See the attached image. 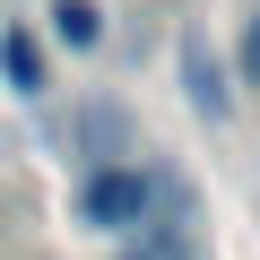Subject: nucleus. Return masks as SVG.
<instances>
[{"mask_svg":"<svg viewBox=\"0 0 260 260\" xmlns=\"http://www.w3.org/2000/svg\"><path fill=\"white\" fill-rule=\"evenodd\" d=\"M0 70H9V87H18V95H44V52H35V35H26V26H0Z\"/></svg>","mask_w":260,"mask_h":260,"instance_id":"f03ea898","label":"nucleus"},{"mask_svg":"<svg viewBox=\"0 0 260 260\" xmlns=\"http://www.w3.org/2000/svg\"><path fill=\"white\" fill-rule=\"evenodd\" d=\"M243 78L260 87V9H251V26H243Z\"/></svg>","mask_w":260,"mask_h":260,"instance_id":"39448f33","label":"nucleus"},{"mask_svg":"<svg viewBox=\"0 0 260 260\" xmlns=\"http://www.w3.org/2000/svg\"><path fill=\"white\" fill-rule=\"evenodd\" d=\"M52 26H61V44H95V35H104V18L87 9V0H61V9H52Z\"/></svg>","mask_w":260,"mask_h":260,"instance_id":"20e7f679","label":"nucleus"},{"mask_svg":"<svg viewBox=\"0 0 260 260\" xmlns=\"http://www.w3.org/2000/svg\"><path fill=\"white\" fill-rule=\"evenodd\" d=\"M182 87H191V104H200L208 121L225 113V78H217V61H208V44H200V35L182 44Z\"/></svg>","mask_w":260,"mask_h":260,"instance_id":"7ed1b4c3","label":"nucleus"},{"mask_svg":"<svg viewBox=\"0 0 260 260\" xmlns=\"http://www.w3.org/2000/svg\"><path fill=\"white\" fill-rule=\"evenodd\" d=\"M148 208H156V182H148L139 165H104V174H87V182H78V217H87V225H104V234H139V225H148Z\"/></svg>","mask_w":260,"mask_h":260,"instance_id":"f257e3e1","label":"nucleus"}]
</instances>
